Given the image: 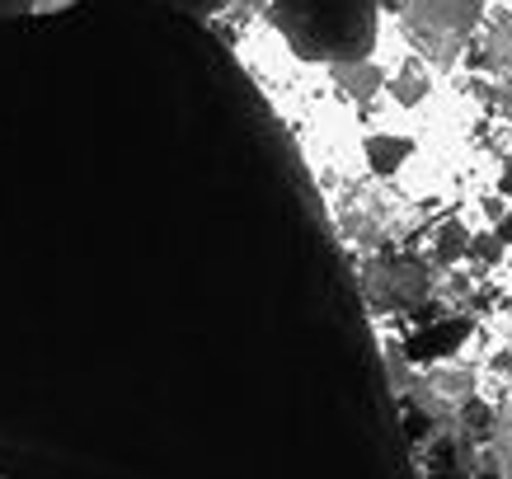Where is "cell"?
Masks as SVG:
<instances>
[{"instance_id": "6da1fadb", "label": "cell", "mask_w": 512, "mask_h": 479, "mask_svg": "<svg viewBox=\"0 0 512 479\" xmlns=\"http://www.w3.org/2000/svg\"><path fill=\"white\" fill-rule=\"evenodd\" d=\"M386 15V0H264L268 29L306 66L376 57Z\"/></svg>"}, {"instance_id": "7a4b0ae2", "label": "cell", "mask_w": 512, "mask_h": 479, "mask_svg": "<svg viewBox=\"0 0 512 479\" xmlns=\"http://www.w3.org/2000/svg\"><path fill=\"white\" fill-rule=\"evenodd\" d=\"M386 5L404 43L447 76L466 66V52L480 43L489 19V0H386Z\"/></svg>"}, {"instance_id": "3957f363", "label": "cell", "mask_w": 512, "mask_h": 479, "mask_svg": "<svg viewBox=\"0 0 512 479\" xmlns=\"http://www.w3.org/2000/svg\"><path fill=\"white\" fill-rule=\"evenodd\" d=\"M357 282H362V301L376 320L437 306V268L423 254H404V249L367 254V259H357Z\"/></svg>"}, {"instance_id": "277c9868", "label": "cell", "mask_w": 512, "mask_h": 479, "mask_svg": "<svg viewBox=\"0 0 512 479\" xmlns=\"http://www.w3.org/2000/svg\"><path fill=\"white\" fill-rule=\"evenodd\" d=\"M470 80L480 85V104H489L498 123H512V0H489Z\"/></svg>"}, {"instance_id": "5b68a950", "label": "cell", "mask_w": 512, "mask_h": 479, "mask_svg": "<svg viewBox=\"0 0 512 479\" xmlns=\"http://www.w3.org/2000/svg\"><path fill=\"white\" fill-rule=\"evenodd\" d=\"M484 461H489V479H512V376L494 390V400H489Z\"/></svg>"}, {"instance_id": "8992f818", "label": "cell", "mask_w": 512, "mask_h": 479, "mask_svg": "<svg viewBox=\"0 0 512 479\" xmlns=\"http://www.w3.org/2000/svg\"><path fill=\"white\" fill-rule=\"evenodd\" d=\"M66 0H33V10H62Z\"/></svg>"}, {"instance_id": "52a82bcc", "label": "cell", "mask_w": 512, "mask_h": 479, "mask_svg": "<svg viewBox=\"0 0 512 479\" xmlns=\"http://www.w3.org/2000/svg\"><path fill=\"white\" fill-rule=\"evenodd\" d=\"M508 329H512V315H508Z\"/></svg>"}]
</instances>
